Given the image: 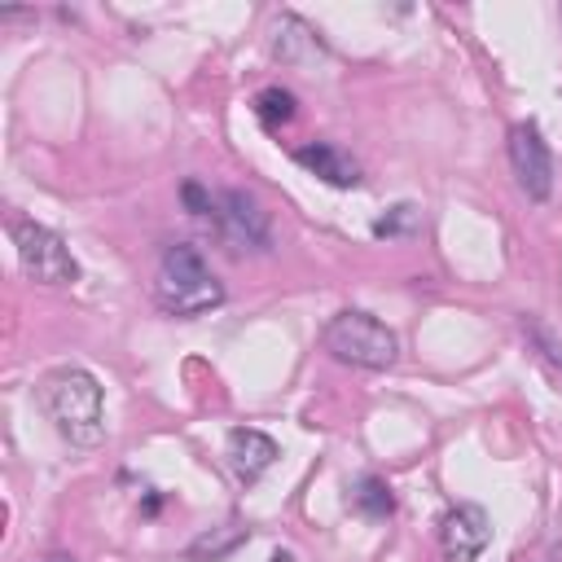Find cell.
<instances>
[{
	"label": "cell",
	"mask_w": 562,
	"mask_h": 562,
	"mask_svg": "<svg viewBox=\"0 0 562 562\" xmlns=\"http://www.w3.org/2000/svg\"><path fill=\"white\" fill-rule=\"evenodd\" d=\"M215 220H220V228H224V237H228L233 246L268 250V241H272L263 206H259L250 193H241V189H228V193L220 198V206H215Z\"/></svg>",
	"instance_id": "6"
},
{
	"label": "cell",
	"mask_w": 562,
	"mask_h": 562,
	"mask_svg": "<svg viewBox=\"0 0 562 562\" xmlns=\"http://www.w3.org/2000/svg\"><path fill=\"white\" fill-rule=\"evenodd\" d=\"M272 53H277L281 61H299V57H307V53H325V48H321L316 31H312L303 18L281 13V18L272 22Z\"/></svg>",
	"instance_id": "10"
},
{
	"label": "cell",
	"mask_w": 562,
	"mask_h": 562,
	"mask_svg": "<svg viewBox=\"0 0 562 562\" xmlns=\"http://www.w3.org/2000/svg\"><path fill=\"white\" fill-rule=\"evenodd\" d=\"M44 562H75V558H66V553H53V558H44Z\"/></svg>",
	"instance_id": "18"
},
{
	"label": "cell",
	"mask_w": 562,
	"mask_h": 562,
	"mask_svg": "<svg viewBox=\"0 0 562 562\" xmlns=\"http://www.w3.org/2000/svg\"><path fill=\"white\" fill-rule=\"evenodd\" d=\"M154 299H158V307L171 312V316H202V312H211V307L224 303V285L215 281V272L206 268V259H202L193 246L176 241V246H167L162 259H158Z\"/></svg>",
	"instance_id": "2"
},
{
	"label": "cell",
	"mask_w": 562,
	"mask_h": 562,
	"mask_svg": "<svg viewBox=\"0 0 562 562\" xmlns=\"http://www.w3.org/2000/svg\"><path fill=\"white\" fill-rule=\"evenodd\" d=\"M272 562H294V553H285V549H277V553H272Z\"/></svg>",
	"instance_id": "17"
},
{
	"label": "cell",
	"mask_w": 562,
	"mask_h": 562,
	"mask_svg": "<svg viewBox=\"0 0 562 562\" xmlns=\"http://www.w3.org/2000/svg\"><path fill=\"white\" fill-rule=\"evenodd\" d=\"M9 233H13L18 263H22L26 277H35V281H44V285H75V281H79V263H75V255L66 250V241H61L53 228H44V224L18 215V220L9 224Z\"/></svg>",
	"instance_id": "4"
},
{
	"label": "cell",
	"mask_w": 562,
	"mask_h": 562,
	"mask_svg": "<svg viewBox=\"0 0 562 562\" xmlns=\"http://www.w3.org/2000/svg\"><path fill=\"white\" fill-rule=\"evenodd\" d=\"M180 198H184V206H189L193 215H215V202H211V198L202 193V184H198V180H184Z\"/></svg>",
	"instance_id": "15"
},
{
	"label": "cell",
	"mask_w": 562,
	"mask_h": 562,
	"mask_svg": "<svg viewBox=\"0 0 562 562\" xmlns=\"http://www.w3.org/2000/svg\"><path fill=\"white\" fill-rule=\"evenodd\" d=\"M325 347H329L342 364H356V369H391L395 356H400L395 334H391L378 316H369V312H360V307H342L338 316H329V325H325Z\"/></svg>",
	"instance_id": "3"
},
{
	"label": "cell",
	"mask_w": 562,
	"mask_h": 562,
	"mask_svg": "<svg viewBox=\"0 0 562 562\" xmlns=\"http://www.w3.org/2000/svg\"><path fill=\"white\" fill-rule=\"evenodd\" d=\"M241 540H246V527H228V531H215V536L206 531V536H198V540L189 544V558H193V562H220V558L233 553Z\"/></svg>",
	"instance_id": "13"
},
{
	"label": "cell",
	"mask_w": 562,
	"mask_h": 562,
	"mask_svg": "<svg viewBox=\"0 0 562 562\" xmlns=\"http://www.w3.org/2000/svg\"><path fill=\"white\" fill-rule=\"evenodd\" d=\"M272 461H277V439L272 435H263L255 426L228 430V465H233V474L241 483H255Z\"/></svg>",
	"instance_id": "9"
},
{
	"label": "cell",
	"mask_w": 562,
	"mask_h": 562,
	"mask_svg": "<svg viewBox=\"0 0 562 562\" xmlns=\"http://www.w3.org/2000/svg\"><path fill=\"white\" fill-rule=\"evenodd\" d=\"M527 334H531V338L540 342V351H544V356H549V360H553V364L562 369V347H558V342H553V338H549V334H544L540 325H527Z\"/></svg>",
	"instance_id": "16"
},
{
	"label": "cell",
	"mask_w": 562,
	"mask_h": 562,
	"mask_svg": "<svg viewBox=\"0 0 562 562\" xmlns=\"http://www.w3.org/2000/svg\"><path fill=\"white\" fill-rule=\"evenodd\" d=\"M492 540V522L479 505H457L439 522V544L448 562H474Z\"/></svg>",
	"instance_id": "7"
},
{
	"label": "cell",
	"mask_w": 562,
	"mask_h": 562,
	"mask_svg": "<svg viewBox=\"0 0 562 562\" xmlns=\"http://www.w3.org/2000/svg\"><path fill=\"white\" fill-rule=\"evenodd\" d=\"M509 162H514L518 189L527 198L544 202L553 193V158H549V145L540 140V127L536 123H518L509 132Z\"/></svg>",
	"instance_id": "5"
},
{
	"label": "cell",
	"mask_w": 562,
	"mask_h": 562,
	"mask_svg": "<svg viewBox=\"0 0 562 562\" xmlns=\"http://www.w3.org/2000/svg\"><path fill=\"white\" fill-rule=\"evenodd\" d=\"M255 114H259V123H263L268 132H281L285 123H294V114H299V97H294L290 88H281V83L259 88V92H255Z\"/></svg>",
	"instance_id": "11"
},
{
	"label": "cell",
	"mask_w": 562,
	"mask_h": 562,
	"mask_svg": "<svg viewBox=\"0 0 562 562\" xmlns=\"http://www.w3.org/2000/svg\"><path fill=\"white\" fill-rule=\"evenodd\" d=\"M40 404L48 413V422L57 426L61 439L88 448L105 435V404H101V386L88 369H57L44 378L40 386Z\"/></svg>",
	"instance_id": "1"
},
{
	"label": "cell",
	"mask_w": 562,
	"mask_h": 562,
	"mask_svg": "<svg viewBox=\"0 0 562 562\" xmlns=\"http://www.w3.org/2000/svg\"><path fill=\"white\" fill-rule=\"evenodd\" d=\"M294 162L307 167L312 176H321V180L334 184V189H356V184H360V162H356L347 149L329 145V140L299 145V149H294Z\"/></svg>",
	"instance_id": "8"
},
{
	"label": "cell",
	"mask_w": 562,
	"mask_h": 562,
	"mask_svg": "<svg viewBox=\"0 0 562 562\" xmlns=\"http://www.w3.org/2000/svg\"><path fill=\"white\" fill-rule=\"evenodd\" d=\"M351 509L364 514V518H391V514H395V496H391L386 479H378V474L356 479V487H351Z\"/></svg>",
	"instance_id": "12"
},
{
	"label": "cell",
	"mask_w": 562,
	"mask_h": 562,
	"mask_svg": "<svg viewBox=\"0 0 562 562\" xmlns=\"http://www.w3.org/2000/svg\"><path fill=\"white\" fill-rule=\"evenodd\" d=\"M417 228V206L413 202H400L391 206L386 215L373 220V237H400V233H413Z\"/></svg>",
	"instance_id": "14"
}]
</instances>
